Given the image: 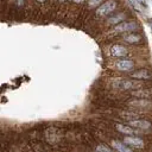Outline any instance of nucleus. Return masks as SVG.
<instances>
[{
  "mask_svg": "<svg viewBox=\"0 0 152 152\" xmlns=\"http://www.w3.org/2000/svg\"><path fill=\"white\" fill-rule=\"evenodd\" d=\"M112 86L120 90H134L141 88V82L137 80H128V78H114L112 80Z\"/></svg>",
  "mask_w": 152,
  "mask_h": 152,
  "instance_id": "1",
  "label": "nucleus"
},
{
  "mask_svg": "<svg viewBox=\"0 0 152 152\" xmlns=\"http://www.w3.org/2000/svg\"><path fill=\"white\" fill-rule=\"evenodd\" d=\"M138 28V24L135 21H122L121 24L116 25L114 27V32L115 33H122V32H129V31H134Z\"/></svg>",
  "mask_w": 152,
  "mask_h": 152,
  "instance_id": "2",
  "label": "nucleus"
},
{
  "mask_svg": "<svg viewBox=\"0 0 152 152\" xmlns=\"http://www.w3.org/2000/svg\"><path fill=\"white\" fill-rule=\"evenodd\" d=\"M116 8V1L115 0H109L107 2H104L103 5H101L99 8H97V14L99 15H107L109 14L110 12H113L114 10Z\"/></svg>",
  "mask_w": 152,
  "mask_h": 152,
  "instance_id": "3",
  "label": "nucleus"
},
{
  "mask_svg": "<svg viewBox=\"0 0 152 152\" xmlns=\"http://www.w3.org/2000/svg\"><path fill=\"white\" fill-rule=\"evenodd\" d=\"M124 142L127 145V146H131V147H134V148H141L144 147V140L135 137V135H128V137H125L124 138Z\"/></svg>",
  "mask_w": 152,
  "mask_h": 152,
  "instance_id": "4",
  "label": "nucleus"
},
{
  "mask_svg": "<svg viewBox=\"0 0 152 152\" xmlns=\"http://www.w3.org/2000/svg\"><path fill=\"white\" fill-rule=\"evenodd\" d=\"M132 96L137 97V99H152V89H147V88H138L134 89L132 91Z\"/></svg>",
  "mask_w": 152,
  "mask_h": 152,
  "instance_id": "5",
  "label": "nucleus"
},
{
  "mask_svg": "<svg viewBox=\"0 0 152 152\" xmlns=\"http://www.w3.org/2000/svg\"><path fill=\"white\" fill-rule=\"evenodd\" d=\"M115 68L120 71H129L134 68V63L131 59H120L115 63Z\"/></svg>",
  "mask_w": 152,
  "mask_h": 152,
  "instance_id": "6",
  "label": "nucleus"
},
{
  "mask_svg": "<svg viewBox=\"0 0 152 152\" xmlns=\"http://www.w3.org/2000/svg\"><path fill=\"white\" fill-rule=\"evenodd\" d=\"M131 77L134 80H150L152 77V74L147 69H138L131 74Z\"/></svg>",
  "mask_w": 152,
  "mask_h": 152,
  "instance_id": "7",
  "label": "nucleus"
},
{
  "mask_svg": "<svg viewBox=\"0 0 152 152\" xmlns=\"http://www.w3.org/2000/svg\"><path fill=\"white\" fill-rule=\"evenodd\" d=\"M129 106L132 107H135V108H150L152 106V102L147 99H134L132 101L128 102Z\"/></svg>",
  "mask_w": 152,
  "mask_h": 152,
  "instance_id": "8",
  "label": "nucleus"
},
{
  "mask_svg": "<svg viewBox=\"0 0 152 152\" xmlns=\"http://www.w3.org/2000/svg\"><path fill=\"white\" fill-rule=\"evenodd\" d=\"M129 124H131L132 127H135V128H139V129H148L152 126L150 121L144 120V119H134V120H131Z\"/></svg>",
  "mask_w": 152,
  "mask_h": 152,
  "instance_id": "9",
  "label": "nucleus"
},
{
  "mask_svg": "<svg viewBox=\"0 0 152 152\" xmlns=\"http://www.w3.org/2000/svg\"><path fill=\"white\" fill-rule=\"evenodd\" d=\"M127 49L122 45H119V44H115L110 48V55L114 56V57H124L127 55Z\"/></svg>",
  "mask_w": 152,
  "mask_h": 152,
  "instance_id": "10",
  "label": "nucleus"
},
{
  "mask_svg": "<svg viewBox=\"0 0 152 152\" xmlns=\"http://www.w3.org/2000/svg\"><path fill=\"white\" fill-rule=\"evenodd\" d=\"M115 128H116L118 132H120L125 135H134L135 134V131L133 129L132 126H127V125H124V124H116Z\"/></svg>",
  "mask_w": 152,
  "mask_h": 152,
  "instance_id": "11",
  "label": "nucleus"
},
{
  "mask_svg": "<svg viewBox=\"0 0 152 152\" xmlns=\"http://www.w3.org/2000/svg\"><path fill=\"white\" fill-rule=\"evenodd\" d=\"M112 146L116 152H133L125 142H121L119 140H112Z\"/></svg>",
  "mask_w": 152,
  "mask_h": 152,
  "instance_id": "12",
  "label": "nucleus"
},
{
  "mask_svg": "<svg viewBox=\"0 0 152 152\" xmlns=\"http://www.w3.org/2000/svg\"><path fill=\"white\" fill-rule=\"evenodd\" d=\"M141 36L139 34H135V33H131V34H127L124 37V40L129 43V44H137V43H140L141 42Z\"/></svg>",
  "mask_w": 152,
  "mask_h": 152,
  "instance_id": "13",
  "label": "nucleus"
},
{
  "mask_svg": "<svg viewBox=\"0 0 152 152\" xmlns=\"http://www.w3.org/2000/svg\"><path fill=\"white\" fill-rule=\"evenodd\" d=\"M121 118L131 121V120H134V119H139V114L133 113V112H122L121 113Z\"/></svg>",
  "mask_w": 152,
  "mask_h": 152,
  "instance_id": "14",
  "label": "nucleus"
},
{
  "mask_svg": "<svg viewBox=\"0 0 152 152\" xmlns=\"http://www.w3.org/2000/svg\"><path fill=\"white\" fill-rule=\"evenodd\" d=\"M124 18H125V14H124V13H120V14H118V15H115V17L110 18V19L108 20V23H109V24H116V23L121 21Z\"/></svg>",
  "mask_w": 152,
  "mask_h": 152,
  "instance_id": "15",
  "label": "nucleus"
},
{
  "mask_svg": "<svg viewBox=\"0 0 152 152\" xmlns=\"http://www.w3.org/2000/svg\"><path fill=\"white\" fill-rule=\"evenodd\" d=\"M96 151L97 152H113L110 148H108L106 145H99L97 147H96Z\"/></svg>",
  "mask_w": 152,
  "mask_h": 152,
  "instance_id": "16",
  "label": "nucleus"
},
{
  "mask_svg": "<svg viewBox=\"0 0 152 152\" xmlns=\"http://www.w3.org/2000/svg\"><path fill=\"white\" fill-rule=\"evenodd\" d=\"M102 2V0H88V5L89 7H95L97 5H100Z\"/></svg>",
  "mask_w": 152,
  "mask_h": 152,
  "instance_id": "17",
  "label": "nucleus"
},
{
  "mask_svg": "<svg viewBox=\"0 0 152 152\" xmlns=\"http://www.w3.org/2000/svg\"><path fill=\"white\" fill-rule=\"evenodd\" d=\"M23 2H24V0H17V4H18V5H21Z\"/></svg>",
  "mask_w": 152,
  "mask_h": 152,
  "instance_id": "18",
  "label": "nucleus"
},
{
  "mask_svg": "<svg viewBox=\"0 0 152 152\" xmlns=\"http://www.w3.org/2000/svg\"><path fill=\"white\" fill-rule=\"evenodd\" d=\"M72 1H75V2H82V1H84V0H72Z\"/></svg>",
  "mask_w": 152,
  "mask_h": 152,
  "instance_id": "19",
  "label": "nucleus"
},
{
  "mask_svg": "<svg viewBox=\"0 0 152 152\" xmlns=\"http://www.w3.org/2000/svg\"><path fill=\"white\" fill-rule=\"evenodd\" d=\"M38 1H39V2H44L45 0H38Z\"/></svg>",
  "mask_w": 152,
  "mask_h": 152,
  "instance_id": "20",
  "label": "nucleus"
},
{
  "mask_svg": "<svg viewBox=\"0 0 152 152\" xmlns=\"http://www.w3.org/2000/svg\"><path fill=\"white\" fill-rule=\"evenodd\" d=\"M61 1H64V0H61Z\"/></svg>",
  "mask_w": 152,
  "mask_h": 152,
  "instance_id": "21",
  "label": "nucleus"
}]
</instances>
